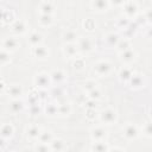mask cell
<instances>
[{
    "label": "cell",
    "instance_id": "1",
    "mask_svg": "<svg viewBox=\"0 0 152 152\" xmlns=\"http://www.w3.org/2000/svg\"><path fill=\"white\" fill-rule=\"evenodd\" d=\"M116 119H118V114L114 109L108 108V109H104L100 113V120L104 125H112L116 121Z\"/></svg>",
    "mask_w": 152,
    "mask_h": 152
},
{
    "label": "cell",
    "instance_id": "2",
    "mask_svg": "<svg viewBox=\"0 0 152 152\" xmlns=\"http://www.w3.org/2000/svg\"><path fill=\"white\" fill-rule=\"evenodd\" d=\"M110 69H112V65H110V63L107 62V61H100V62H97V63L94 65V71H95L99 76H101V77L107 76V75L110 72Z\"/></svg>",
    "mask_w": 152,
    "mask_h": 152
},
{
    "label": "cell",
    "instance_id": "3",
    "mask_svg": "<svg viewBox=\"0 0 152 152\" xmlns=\"http://www.w3.org/2000/svg\"><path fill=\"white\" fill-rule=\"evenodd\" d=\"M78 50L83 53H88L94 49V40L90 37H84V38H80L78 39Z\"/></svg>",
    "mask_w": 152,
    "mask_h": 152
},
{
    "label": "cell",
    "instance_id": "4",
    "mask_svg": "<svg viewBox=\"0 0 152 152\" xmlns=\"http://www.w3.org/2000/svg\"><path fill=\"white\" fill-rule=\"evenodd\" d=\"M122 132H124V137H125L127 140H135V139H138V137H139V129H138V127H137L135 125H133V124L126 125V126L124 127Z\"/></svg>",
    "mask_w": 152,
    "mask_h": 152
},
{
    "label": "cell",
    "instance_id": "5",
    "mask_svg": "<svg viewBox=\"0 0 152 152\" xmlns=\"http://www.w3.org/2000/svg\"><path fill=\"white\" fill-rule=\"evenodd\" d=\"M51 82H52V81H51V76L48 75V74H45V72L38 74V75L36 76V78H34L36 86L39 87V88H42V89H46V88L50 86Z\"/></svg>",
    "mask_w": 152,
    "mask_h": 152
},
{
    "label": "cell",
    "instance_id": "6",
    "mask_svg": "<svg viewBox=\"0 0 152 152\" xmlns=\"http://www.w3.org/2000/svg\"><path fill=\"white\" fill-rule=\"evenodd\" d=\"M90 137L94 141H101V140H104L107 138V131L101 127V126H96L94 128H91L90 131Z\"/></svg>",
    "mask_w": 152,
    "mask_h": 152
},
{
    "label": "cell",
    "instance_id": "7",
    "mask_svg": "<svg viewBox=\"0 0 152 152\" xmlns=\"http://www.w3.org/2000/svg\"><path fill=\"white\" fill-rule=\"evenodd\" d=\"M124 12H125L126 17L134 18L137 15V13H138V7H137V5L134 2L129 1V2H126L124 5Z\"/></svg>",
    "mask_w": 152,
    "mask_h": 152
},
{
    "label": "cell",
    "instance_id": "8",
    "mask_svg": "<svg viewBox=\"0 0 152 152\" xmlns=\"http://www.w3.org/2000/svg\"><path fill=\"white\" fill-rule=\"evenodd\" d=\"M78 46H76L74 43H68V45L64 46L63 49V52L66 57H70V58H76L77 56V52H78Z\"/></svg>",
    "mask_w": 152,
    "mask_h": 152
},
{
    "label": "cell",
    "instance_id": "9",
    "mask_svg": "<svg viewBox=\"0 0 152 152\" xmlns=\"http://www.w3.org/2000/svg\"><path fill=\"white\" fill-rule=\"evenodd\" d=\"M128 83H129L131 88H133V89L141 88V87L144 86V77H142V75H139V74L134 75V74H133V76H132L131 80L128 81Z\"/></svg>",
    "mask_w": 152,
    "mask_h": 152
},
{
    "label": "cell",
    "instance_id": "10",
    "mask_svg": "<svg viewBox=\"0 0 152 152\" xmlns=\"http://www.w3.org/2000/svg\"><path fill=\"white\" fill-rule=\"evenodd\" d=\"M90 150H91V151H96V152H107V151L110 150V146H109L104 140H101V141H95V142H93Z\"/></svg>",
    "mask_w": 152,
    "mask_h": 152
},
{
    "label": "cell",
    "instance_id": "11",
    "mask_svg": "<svg viewBox=\"0 0 152 152\" xmlns=\"http://www.w3.org/2000/svg\"><path fill=\"white\" fill-rule=\"evenodd\" d=\"M13 133H14V128L11 124H5L1 126V139L7 140V139L12 138Z\"/></svg>",
    "mask_w": 152,
    "mask_h": 152
},
{
    "label": "cell",
    "instance_id": "12",
    "mask_svg": "<svg viewBox=\"0 0 152 152\" xmlns=\"http://www.w3.org/2000/svg\"><path fill=\"white\" fill-rule=\"evenodd\" d=\"M33 56L37 57V58H40V59H44L49 56V51L45 46L43 45H37V46H33Z\"/></svg>",
    "mask_w": 152,
    "mask_h": 152
},
{
    "label": "cell",
    "instance_id": "13",
    "mask_svg": "<svg viewBox=\"0 0 152 152\" xmlns=\"http://www.w3.org/2000/svg\"><path fill=\"white\" fill-rule=\"evenodd\" d=\"M134 58H135V52L132 49H127V50L122 51L121 56H120V59L124 63H131L134 61Z\"/></svg>",
    "mask_w": 152,
    "mask_h": 152
},
{
    "label": "cell",
    "instance_id": "14",
    "mask_svg": "<svg viewBox=\"0 0 152 152\" xmlns=\"http://www.w3.org/2000/svg\"><path fill=\"white\" fill-rule=\"evenodd\" d=\"M91 6L94 10L99 11V12H103L108 8L109 6V1L108 0H93Z\"/></svg>",
    "mask_w": 152,
    "mask_h": 152
},
{
    "label": "cell",
    "instance_id": "15",
    "mask_svg": "<svg viewBox=\"0 0 152 152\" xmlns=\"http://www.w3.org/2000/svg\"><path fill=\"white\" fill-rule=\"evenodd\" d=\"M26 133H27V138H30L31 140H36V139H39V135H40L42 131H40V128L38 126L32 125V126H30L27 128Z\"/></svg>",
    "mask_w": 152,
    "mask_h": 152
},
{
    "label": "cell",
    "instance_id": "16",
    "mask_svg": "<svg viewBox=\"0 0 152 152\" xmlns=\"http://www.w3.org/2000/svg\"><path fill=\"white\" fill-rule=\"evenodd\" d=\"M11 28H12V31H13L14 33L21 34V33H24V32L26 31V25H25V23H24L23 20H17V21H14V23L12 24Z\"/></svg>",
    "mask_w": 152,
    "mask_h": 152
},
{
    "label": "cell",
    "instance_id": "17",
    "mask_svg": "<svg viewBox=\"0 0 152 152\" xmlns=\"http://www.w3.org/2000/svg\"><path fill=\"white\" fill-rule=\"evenodd\" d=\"M50 76H51V81H52L53 83H57V84L62 83V82L65 80V74H64L62 70H53V71L50 74Z\"/></svg>",
    "mask_w": 152,
    "mask_h": 152
},
{
    "label": "cell",
    "instance_id": "18",
    "mask_svg": "<svg viewBox=\"0 0 152 152\" xmlns=\"http://www.w3.org/2000/svg\"><path fill=\"white\" fill-rule=\"evenodd\" d=\"M132 76H133L132 70H131L129 68H126V66H124V68L120 70V72H119V78H120L121 82H128Z\"/></svg>",
    "mask_w": 152,
    "mask_h": 152
},
{
    "label": "cell",
    "instance_id": "19",
    "mask_svg": "<svg viewBox=\"0 0 152 152\" xmlns=\"http://www.w3.org/2000/svg\"><path fill=\"white\" fill-rule=\"evenodd\" d=\"M65 148H66L65 147V144L61 139H55L53 138V140L50 142V150L51 151H63Z\"/></svg>",
    "mask_w": 152,
    "mask_h": 152
},
{
    "label": "cell",
    "instance_id": "20",
    "mask_svg": "<svg viewBox=\"0 0 152 152\" xmlns=\"http://www.w3.org/2000/svg\"><path fill=\"white\" fill-rule=\"evenodd\" d=\"M28 42L32 46H37V45H40V43L43 42V36L39 33V32H32L28 37Z\"/></svg>",
    "mask_w": 152,
    "mask_h": 152
},
{
    "label": "cell",
    "instance_id": "21",
    "mask_svg": "<svg viewBox=\"0 0 152 152\" xmlns=\"http://www.w3.org/2000/svg\"><path fill=\"white\" fill-rule=\"evenodd\" d=\"M104 40H106V44L108 45V46H116V44L119 43V40H120V38H119V36L116 34V33H108L107 36H106V38H104Z\"/></svg>",
    "mask_w": 152,
    "mask_h": 152
},
{
    "label": "cell",
    "instance_id": "22",
    "mask_svg": "<svg viewBox=\"0 0 152 152\" xmlns=\"http://www.w3.org/2000/svg\"><path fill=\"white\" fill-rule=\"evenodd\" d=\"M8 94L13 97V99H19L21 95H23V89L18 84H14V86H11L8 88Z\"/></svg>",
    "mask_w": 152,
    "mask_h": 152
},
{
    "label": "cell",
    "instance_id": "23",
    "mask_svg": "<svg viewBox=\"0 0 152 152\" xmlns=\"http://www.w3.org/2000/svg\"><path fill=\"white\" fill-rule=\"evenodd\" d=\"M18 48V42L15 38H7L5 39L4 42V49L5 50H10V51H13Z\"/></svg>",
    "mask_w": 152,
    "mask_h": 152
},
{
    "label": "cell",
    "instance_id": "24",
    "mask_svg": "<svg viewBox=\"0 0 152 152\" xmlns=\"http://www.w3.org/2000/svg\"><path fill=\"white\" fill-rule=\"evenodd\" d=\"M115 48L118 49V51L122 52V51H125V50H127V49H129V48H131V42H129V39H128V38L120 39Z\"/></svg>",
    "mask_w": 152,
    "mask_h": 152
},
{
    "label": "cell",
    "instance_id": "25",
    "mask_svg": "<svg viewBox=\"0 0 152 152\" xmlns=\"http://www.w3.org/2000/svg\"><path fill=\"white\" fill-rule=\"evenodd\" d=\"M10 107H11V110H12V112L19 113V112H21L23 108H24V102L20 101L19 99H14V100L12 101V103H11Z\"/></svg>",
    "mask_w": 152,
    "mask_h": 152
},
{
    "label": "cell",
    "instance_id": "26",
    "mask_svg": "<svg viewBox=\"0 0 152 152\" xmlns=\"http://www.w3.org/2000/svg\"><path fill=\"white\" fill-rule=\"evenodd\" d=\"M52 140H53V135H52V133L49 132V131H44V132H42L40 135H39V141H40V142H44V144H49V145H50V142H51Z\"/></svg>",
    "mask_w": 152,
    "mask_h": 152
},
{
    "label": "cell",
    "instance_id": "27",
    "mask_svg": "<svg viewBox=\"0 0 152 152\" xmlns=\"http://www.w3.org/2000/svg\"><path fill=\"white\" fill-rule=\"evenodd\" d=\"M38 20L42 26H49L52 24V15L51 14H42Z\"/></svg>",
    "mask_w": 152,
    "mask_h": 152
},
{
    "label": "cell",
    "instance_id": "28",
    "mask_svg": "<svg viewBox=\"0 0 152 152\" xmlns=\"http://www.w3.org/2000/svg\"><path fill=\"white\" fill-rule=\"evenodd\" d=\"M45 113L46 115L49 116H55L58 114V106L53 104V103H49L46 107H45Z\"/></svg>",
    "mask_w": 152,
    "mask_h": 152
},
{
    "label": "cell",
    "instance_id": "29",
    "mask_svg": "<svg viewBox=\"0 0 152 152\" xmlns=\"http://www.w3.org/2000/svg\"><path fill=\"white\" fill-rule=\"evenodd\" d=\"M63 38H64V40H65L66 43H74V42L77 39V34H76V32H74V31H66V32L64 33Z\"/></svg>",
    "mask_w": 152,
    "mask_h": 152
},
{
    "label": "cell",
    "instance_id": "30",
    "mask_svg": "<svg viewBox=\"0 0 152 152\" xmlns=\"http://www.w3.org/2000/svg\"><path fill=\"white\" fill-rule=\"evenodd\" d=\"M40 12H42V14H52L53 7L50 2H44L40 6Z\"/></svg>",
    "mask_w": 152,
    "mask_h": 152
},
{
    "label": "cell",
    "instance_id": "31",
    "mask_svg": "<svg viewBox=\"0 0 152 152\" xmlns=\"http://www.w3.org/2000/svg\"><path fill=\"white\" fill-rule=\"evenodd\" d=\"M142 133L145 137L147 138H152V121L145 122L144 127H142Z\"/></svg>",
    "mask_w": 152,
    "mask_h": 152
},
{
    "label": "cell",
    "instance_id": "32",
    "mask_svg": "<svg viewBox=\"0 0 152 152\" xmlns=\"http://www.w3.org/2000/svg\"><path fill=\"white\" fill-rule=\"evenodd\" d=\"M70 112H71V108H70V106H69V104L63 103V104L58 106V114H61V115L65 116V115H69V114H70Z\"/></svg>",
    "mask_w": 152,
    "mask_h": 152
},
{
    "label": "cell",
    "instance_id": "33",
    "mask_svg": "<svg viewBox=\"0 0 152 152\" xmlns=\"http://www.w3.org/2000/svg\"><path fill=\"white\" fill-rule=\"evenodd\" d=\"M34 150L36 151H38V152H46V151H51L50 150V145L49 144H44V142H38L36 146H34Z\"/></svg>",
    "mask_w": 152,
    "mask_h": 152
},
{
    "label": "cell",
    "instance_id": "34",
    "mask_svg": "<svg viewBox=\"0 0 152 152\" xmlns=\"http://www.w3.org/2000/svg\"><path fill=\"white\" fill-rule=\"evenodd\" d=\"M0 62H1L2 65H5L6 63L10 62V53H8L5 49H4V50L1 51V53H0Z\"/></svg>",
    "mask_w": 152,
    "mask_h": 152
},
{
    "label": "cell",
    "instance_id": "35",
    "mask_svg": "<svg viewBox=\"0 0 152 152\" xmlns=\"http://www.w3.org/2000/svg\"><path fill=\"white\" fill-rule=\"evenodd\" d=\"M95 88H96V82H95V81H93V80H88V81L84 82V90H87L88 93H89L90 90L95 89Z\"/></svg>",
    "mask_w": 152,
    "mask_h": 152
},
{
    "label": "cell",
    "instance_id": "36",
    "mask_svg": "<svg viewBox=\"0 0 152 152\" xmlns=\"http://www.w3.org/2000/svg\"><path fill=\"white\" fill-rule=\"evenodd\" d=\"M88 94H89L90 100H95V101H96V100H99V99L101 97V93H100V90H99V89H96V88H95V89H93V90H90Z\"/></svg>",
    "mask_w": 152,
    "mask_h": 152
},
{
    "label": "cell",
    "instance_id": "37",
    "mask_svg": "<svg viewBox=\"0 0 152 152\" xmlns=\"http://www.w3.org/2000/svg\"><path fill=\"white\" fill-rule=\"evenodd\" d=\"M83 26L88 30V31H93L95 28V21L93 19H87L84 23H83Z\"/></svg>",
    "mask_w": 152,
    "mask_h": 152
},
{
    "label": "cell",
    "instance_id": "38",
    "mask_svg": "<svg viewBox=\"0 0 152 152\" xmlns=\"http://www.w3.org/2000/svg\"><path fill=\"white\" fill-rule=\"evenodd\" d=\"M118 21H119L118 26H119V27H121V28H126V27L129 25V20H128L127 18H120Z\"/></svg>",
    "mask_w": 152,
    "mask_h": 152
},
{
    "label": "cell",
    "instance_id": "39",
    "mask_svg": "<svg viewBox=\"0 0 152 152\" xmlns=\"http://www.w3.org/2000/svg\"><path fill=\"white\" fill-rule=\"evenodd\" d=\"M74 66L77 68V69H82V68L84 66V61H83V58H77V57H76V59H75V62H74Z\"/></svg>",
    "mask_w": 152,
    "mask_h": 152
},
{
    "label": "cell",
    "instance_id": "40",
    "mask_svg": "<svg viewBox=\"0 0 152 152\" xmlns=\"http://www.w3.org/2000/svg\"><path fill=\"white\" fill-rule=\"evenodd\" d=\"M87 116L89 118V119H94L95 116H96V112H95V108H88L87 109Z\"/></svg>",
    "mask_w": 152,
    "mask_h": 152
},
{
    "label": "cell",
    "instance_id": "41",
    "mask_svg": "<svg viewBox=\"0 0 152 152\" xmlns=\"http://www.w3.org/2000/svg\"><path fill=\"white\" fill-rule=\"evenodd\" d=\"M114 6H121L125 4V0H109Z\"/></svg>",
    "mask_w": 152,
    "mask_h": 152
},
{
    "label": "cell",
    "instance_id": "42",
    "mask_svg": "<svg viewBox=\"0 0 152 152\" xmlns=\"http://www.w3.org/2000/svg\"><path fill=\"white\" fill-rule=\"evenodd\" d=\"M145 18H146V20H147V21H151V23H152V10H150V11H147V12H146Z\"/></svg>",
    "mask_w": 152,
    "mask_h": 152
},
{
    "label": "cell",
    "instance_id": "43",
    "mask_svg": "<svg viewBox=\"0 0 152 152\" xmlns=\"http://www.w3.org/2000/svg\"><path fill=\"white\" fill-rule=\"evenodd\" d=\"M147 36H148L150 38H152V26H151V27L147 30Z\"/></svg>",
    "mask_w": 152,
    "mask_h": 152
},
{
    "label": "cell",
    "instance_id": "44",
    "mask_svg": "<svg viewBox=\"0 0 152 152\" xmlns=\"http://www.w3.org/2000/svg\"><path fill=\"white\" fill-rule=\"evenodd\" d=\"M151 116H152V109H151Z\"/></svg>",
    "mask_w": 152,
    "mask_h": 152
}]
</instances>
